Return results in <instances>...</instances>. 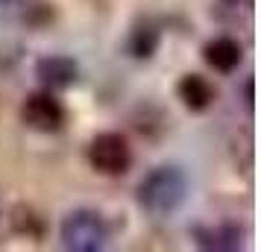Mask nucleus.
Masks as SVG:
<instances>
[{
	"mask_svg": "<svg viewBox=\"0 0 261 252\" xmlns=\"http://www.w3.org/2000/svg\"><path fill=\"white\" fill-rule=\"evenodd\" d=\"M197 243L202 249H214V252H229V249H238L241 246V232L235 226H197Z\"/></svg>",
	"mask_w": 261,
	"mask_h": 252,
	"instance_id": "nucleus-7",
	"label": "nucleus"
},
{
	"mask_svg": "<svg viewBox=\"0 0 261 252\" xmlns=\"http://www.w3.org/2000/svg\"><path fill=\"white\" fill-rule=\"evenodd\" d=\"M185 200H188V176L176 164L153 167L138 185V203L153 217L176 214Z\"/></svg>",
	"mask_w": 261,
	"mask_h": 252,
	"instance_id": "nucleus-1",
	"label": "nucleus"
},
{
	"mask_svg": "<svg viewBox=\"0 0 261 252\" xmlns=\"http://www.w3.org/2000/svg\"><path fill=\"white\" fill-rule=\"evenodd\" d=\"M21 118L36 132H56L62 126V120H65V108L50 91H36L24 100Z\"/></svg>",
	"mask_w": 261,
	"mask_h": 252,
	"instance_id": "nucleus-4",
	"label": "nucleus"
},
{
	"mask_svg": "<svg viewBox=\"0 0 261 252\" xmlns=\"http://www.w3.org/2000/svg\"><path fill=\"white\" fill-rule=\"evenodd\" d=\"M155 33L153 30H135V36H132V53L138 56V59H147L150 53L155 50Z\"/></svg>",
	"mask_w": 261,
	"mask_h": 252,
	"instance_id": "nucleus-9",
	"label": "nucleus"
},
{
	"mask_svg": "<svg viewBox=\"0 0 261 252\" xmlns=\"http://www.w3.org/2000/svg\"><path fill=\"white\" fill-rule=\"evenodd\" d=\"M205 62L212 65L214 71L232 73L238 68V62H241V44L232 41V38H226V36L214 38V41L205 44Z\"/></svg>",
	"mask_w": 261,
	"mask_h": 252,
	"instance_id": "nucleus-8",
	"label": "nucleus"
},
{
	"mask_svg": "<svg viewBox=\"0 0 261 252\" xmlns=\"http://www.w3.org/2000/svg\"><path fill=\"white\" fill-rule=\"evenodd\" d=\"M36 76L53 91V88H68V85L76 82L80 68H76V62L68 59V56H44V59H38V65H36Z\"/></svg>",
	"mask_w": 261,
	"mask_h": 252,
	"instance_id": "nucleus-5",
	"label": "nucleus"
},
{
	"mask_svg": "<svg viewBox=\"0 0 261 252\" xmlns=\"http://www.w3.org/2000/svg\"><path fill=\"white\" fill-rule=\"evenodd\" d=\"M59 238H62V246L71 252H97V249H106L109 226L97 211L76 208L62 220Z\"/></svg>",
	"mask_w": 261,
	"mask_h": 252,
	"instance_id": "nucleus-2",
	"label": "nucleus"
},
{
	"mask_svg": "<svg viewBox=\"0 0 261 252\" xmlns=\"http://www.w3.org/2000/svg\"><path fill=\"white\" fill-rule=\"evenodd\" d=\"M176 94H179V100H182L191 111H202V108L212 106L214 88H212V82H208L205 76H200V73H188V76H182V79H179Z\"/></svg>",
	"mask_w": 261,
	"mask_h": 252,
	"instance_id": "nucleus-6",
	"label": "nucleus"
},
{
	"mask_svg": "<svg viewBox=\"0 0 261 252\" xmlns=\"http://www.w3.org/2000/svg\"><path fill=\"white\" fill-rule=\"evenodd\" d=\"M88 161L103 176H120L132 164L129 141L120 132H100L91 141V147H88Z\"/></svg>",
	"mask_w": 261,
	"mask_h": 252,
	"instance_id": "nucleus-3",
	"label": "nucleus"
}]
</instances>
